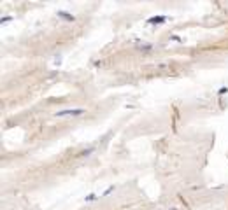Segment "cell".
<instances>
[{"label":"cell","instance_id":"obj_1","mask_svg":"<svg viewBox=\"0 0 228 210\" xmlns=\"http://www.w3.org/2000/svg\"><path fill=\"white\" fill-rule=\"evenodd\" d=\"M86 109L81 107H74V109H63V110H56L54 112V117H77V116H83Z\"/></svg>","mask_w":228,"mask_h":210},{"label":"cell","instance_id":"obj_2","mask_svg":"<svg viewBox=\"0 0 228 210\" xmlns=\"http://www.w3.org/2000/svg\"><path fill=\"white\" fill-rule=\"evenodd\" d=\"M56 16L63 21H69V23H74V21H75V16L70 14L69 11H56Z\"/></svg>","mask_w":228,"mask_h":210},{"label":"cell","instance_id":"obj_3","mask_svg":"<svg viewBox=\"0 0 228 210\" xmlns=\"http://www.w3.org/2000/svg\"><path fill=\"white\" fill-rule=\"evenodd\" d=\"M167 20H168V18H167V16H162V14H160V16H151V18L147 20V25H163V23H167Z\"/></svg>","mask_w":228,"mask_h":210},{"label":"cell","instance_id":"obj_4","mask_svg":"<svg viewBox=\"0 0 228 210\" xmlns=\"http://www.w3.org/2000/svg\"><path fill=\"white\" fill-rule=\"evenodd\" d=\"M137 49L140 51V53H146L147 54V53H151V51L155 49V46L153 44H147V42H139L137 44Z\"/></svg>","mask_w":228,"mask_h":210},{"label":"cell","instance_id":"obj_5","mask_svg":"<svg viewBox=\"0 0 228 210\" xmlns=\"http://www.w3.org/2000/svg\"><path fill=\"white\" fill-rule=\"evenodd\" d=\"M95 152V147L91 145V147H86V149H83L81 152H79V158H88V156H91Z\"/></svg>","mask_w":228,"mask_h":210},{"label":"cell","instance_id":"obj_6","mask_svg":"<svg viewBox=\"0 0 228 210\" xmlns=\"http://www.w3.org/2000/svg\"><path fill=\"white\" fill-rule=\"evenodd\" d=\"M97 200H100V196H98V194H95V193H90L88 196H84V201H86V203H90V201H97Z\"/></svg>","mask_w":228,"mask_h":210},{"label":"cell","instance_id":"obj_7","mask_svg":"<svg viewBox=\"0 0 228 210\" xmlns=\"http://www.w3.org/2000/svg\"><path fill=\"white\" fill-rule=\"evenodd\" d=\"M114 189H116V186H109V187H107V189L104 191V193H102V196H109V194H111V193H114Z\"/></svg>","mask_w":228,"mask_h":210},{"label":"cell","instance_id":"obj_8","mask_svg":"<svg viewBox=\"0 0 228 210\" xmlns=\"http://www.w3.org/2000/svg\"><path fill=\"white\" fill-rule=\"evenodd\" d=\"M223 95H228V86H221L218 90V96H223Z\"/></svg>","mask_w":228,"mask_h":210},{"label":"cell","instance_id":"obj_9","mask_svg":"<svg viewBox=\"0 0 228 210\" xmlns=\"http://www.w3.org/2000/svg\"><path fill=\"white\" fill-rule=\"evenodd\" d=\"M12 20H14L12 16H4V18L0 20V23H2V25H5V23H9V21H12Z\"/></svg>","mask_w":228,"mask_h":210},{"label":"cell","instance_id":"obj_10","mask_svg":"<svg viewBox=\"0 0 228 210\" xmlns=\"http://www.w3.org/2000/svg\"><path fill=\"white\" fill-rule=\"evenodd\" d=\"M170 40H174V42H179V44L183 42V39H181L179 35H170Z\"/></svg>","mask_w":228,"mask_h":210},{"label":"cell","instance_id":"obj_11","mask_svg":"<svg viewBox=\"0 0 228 210\" xmlns=\"http://www.w3.org/2000/svg\"><path fill=\"white\" fill-rule=\"evenodd\" d=\"M168 210H177V208H168Z\"/></svg>","mask_w":228,"mask_h":210}]
</instances>
